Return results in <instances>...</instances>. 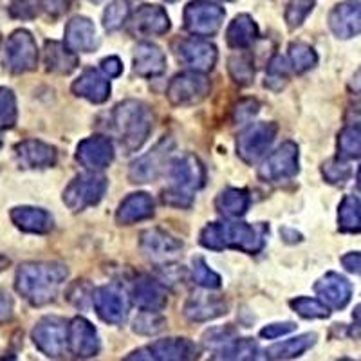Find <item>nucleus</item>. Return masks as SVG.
<instances>
[{
	"instance_id": "f704fd0d",
	"label": "nucleus",
	"mask_w": 361,
	"mask_h": 361,
	"mask_svg": "<svg viewBox=\"0 0 361 361\" xmlns=\"http://www.w3.org/2000/svg\"><path fill=\"white\" fill-rule=\"evenodd\" d=\"M338 154L341 159L361 157V123L345 127L338 137Z\"/></svg>"
},
{
	"instance_id": "8fccbe9b",
	"label": "nucleus",
	"mask_w": 361,
	"mask_h": 361,
	"mask_svg": "<svg viewBox=\"0 0 361 361\" xmlns=\"http://www.w3.org/2000/svg\"><path fill=\"white\" fill-rule=\"evenodd\" d=\"M295 329H296V325L291 324V322H283V324H271V325H266V327L260 331V336L267 338V340H276V338H282V336H286V334L293 333Z\"/></svg>"
},
{
	"instance_id": "5fc2aeb1",
	"label": "nucleus",
	"mask_w": 361,
	"mask_h": 361,
	"mask_svg": "<svg viewBox=\"0 0 361 361\" xmlns=\"http://www.w3.org/2000/svg\"><path fill=\"white\" fill-rule=\"evenodd\" d=\"M67 4H69V0H47V6H49V9H53V11H56V13L66 11Z\"/></svg>"
},
{
	"instance_id": "20e7f679",
	"label": "nucleus",
	"mask_w": 361,
	"mask_h": 361,
	"mask_svg": "<svg viewBox=\"0 0 361 361\" xmlns=\"http://www.w3.org/2000/svg\"><path fill=\"white\" fill-rule=\"evenodd\" d=\"M112 121L127 154L140 150L154 128L152 109L137 99L119 103L112 112Z\"/></svg>"
},
{
	"instance_id": "13d9d810",
	"label": "nucleus",
	"mask_w": 361,
	"mask_h": 361,
	"mask_svg": "<svg viewBox=\"0 0 361 361\" xmlns=\"http://www.w3.org/2000/svg\"><path fill=\"white\" fill-rule=\"evenodd\" d=\"M8 266H9V260L6 259L4 255H0V273H2V271H4Z\"/></svg>"
},
{
	"instance_id": "4c0bfd02",
	"label": "nucleus",
	"mask_w": 361,
	"mask_h": 361,
	"mask_svg": "<svg viewBox=\"0 0 361 361\" xmlns=\"http://www.w3.org/2000/svg\"><path fill=\"white\" fill-rule=\"evenodd\" d=\"M259 345L253 340H231L219 350V357L222 360H255L259 354Z\"/></svg>"
},
{
	"instance_id": "39448f33",
	"label": "nucleus",
	"mask_w": 361,
	"mask_h": 361,
	"mask_svg": "<svg viewBox=\"0 0 361 361\" xmlns=\"http://www.w3.org/2000/svg\"><path fill=\"white\" fill-rule=\"evenodd\" d=\"M107 192V179L96 172L80 173L63 192V202L73 212H82L102 201Z\"/></svg>"
},
{
	"instance_id": "4d7b16f0",
	"label": "nucleus",
	"mask_w": 361,
	"mask_h": 361,
	"mask_svg": "<svg viewBox=\"0 0 361 361\" xmlns=\"http://www.w3.org/2000/svg\"><path fill=\"white\" fill-rule=\"evenodd\" d=\"M350 89H353L354 92H361V69L357 71L356 76H354L353 82H350Z\"/></svg>"
},
{
	"instance_id": "412c9836",
	"label": "nucleus",
	"mask_w": 361,
	"mask_h": 361,
	"mask_svg": "<svg viewBox=\"0 0 361 361\" xmlns=\"http://www.w3.org/2000/svg\"><path fill=\"white\" fill-rule=\"evenodd\" d=\"M73 92L80 98H85L90 103L107 102L111 96V83H109L105 73L98 69H85L73 83Z\"/></svg>"
},
{
	"instance_id": "37998d69",
	"label": "nucleus",
	"mask_w": 361,
	"mask_h": 361,
	"mask_svg": "<svg viewBox=\"0 0 361 361\" xmlns=\"http://www.w3.org/2000/svg\"><path fill=\"white\" fill-rule=\"evenodd\" d=\"M132 329L143 336H154L164 329V318L157 314V311H145L135 318Z\"/></svg>"
},
{
	"instance_id": "de8ad7c7",
	"label": "nucleus",
	"mask_w": 361,
	"mask_h": 361,
	"mask_svg": "<svg viewBox=\"0 0 361 361\" xmlns=\"http://www.w3.org/2000/svg\"><path fill=\"white\" fill-rule=\"evenodd\" d=\"M233 336H235V331L230 327L209 329L208 333H204V343H208L209 347H219V345L230 343Z\"/></svg>"
},
{
	"instance_id": "58836bf2",
	"label": "nucleus",
	"mask_w": 361,
	"mask_h": 361,
	"mask_svg": "<svg viewBox=\"0 0 361 361\" xmlns=\"http://www.w3.org/2000/svg\"><path fill=\"white\" fill-rule=\"evenodd\" d=\"M291 307L302 318H327L331 314V307L325 305L322 300L307 298V296H300V298L291 300Z\"/></svg>"
},
{
	"instance_id": "864d4df0",
	"label": "nucleus",
	"mask_w": 361,
	"mask_h": 361,
	"mask_svg": "<svg viewBox=\"0 0 361 361\" xmlns=\"http://www.w3.org/2000/svg\"><path fill=\"white\" fill-rule=\"evenodd\" d=\"M341 264L347 271L354 273V275H360L361 276V253L360 251H354V253H347L341 259Z\"/></svg>"
},
{
	"instance_id": "c85d7f7f",
	"label": "nucleus",
	"mask_w": 361,
	"mask_h": 361,
	"mask_svg": "<svg viewBox=\"0 0 361 361\" xmlns=\"http://www.w3.org/2000/svg\"><path fill=\"white\" fill-rule=\"evenodd\" d=\"M170 27V22L156 6H143L140 11H135L132 18V31H135L141 37H152V35L166 33Z\"/></svg>"
},
{
	"instance_id": "09e8293b",
	"label": "nucleus",
	"mask_w": 361,
	"mask_h": 361,
	"mask_svg": "<svg viewBox=\"0 0 361 361\" xmlns=\"http://www.w3.org/2000/svg\"><path fill=\"white\" fill-rule=\"evenodd\" d=\"M259 109H260V103L257 102V99L253 98L243 99V102L238 103L237 107H235V119L240 121V123H244V121H247L250 118H253V116L259 112Z\"/></svg>"
},
{
	"instance_id": "f3484780",
	"label": "nucleus",
	"mask_w": 361,
	"mask_h": 361,
	"mask_svg": "<svg viewBox=\"0 0 361 361\" xmlns=\"http://www.w3.org/2000/svg\"><path fill=\"white\" fill-rule=\"evenodd\" d=\"M141 250L150 260L172 262L180 255L183 244L163 230H148L141 233Z\"/></svg>"
},
{
	"instance_id": "a18cd8bd",
	"label": "nucleus",
	"mask_w": 361,
	"mask_h": 361,
	"mask_svg": "<svg viewBox=\"0 0 361 361\" xmlns=\"http://www.w3.org/2000/svg\"><path fill=\"white\" fill-rule=\"evenodd\" d=\"M125 17H127V9H125L123 2H114L107 8L105 15H103V25L109 29V31H114L119 25L125 22Z\"/></svg>"
},
{
	"instance_id": "7ed1b4c3",
	"label": "nucleus",
	"mask_w": 361,
	"mask_h": 361,
	"mask_svg": "<svg viewBox=\"0 0 361 361\" xmlns=\"http://www.w3.org/2000/svg\"><path fill=\"white\" fill-rule=\"evenodd\" d=\"M206 183L204 164L197 156L185 154L170 163V186L161 193V199L169 206L188 208L193 201V193Z\"/></svg>"
},
{
	"instance_id": "6ab92c4d",
	"label": "nucleus",
	"mask_w": 361,
	"mask_h": 361,
	"mask_svg": "<svg viewBox=\"0 0 361 361\" xmlns=\"http://www.w3.org/2000/svg\"><path fill=\"white\" fill-rule=\"evenodd\" d=\"M99 338L90 322L78 316L69 325V349L74 356L92 357L99 353Z\"/></svg>"
},
{
	"instance_id": "a878e982",
	"label": "nucleus",
	"mask_w": 361,
	"mask_h": 361,
	"mask_svg": "<svg viewBox=\"0 0 361 361\" xmlns=\"http://www.w3.org/2000/svg\"><path fill=\"white\" fill-rule=\"evenodd\" d=\"M66 45L74 53H92L98 47L94 25L87 18H73L66 29Z\"/></svg>"
},
{
	"instance_id": "b1692460",
	"label": "nucleus",
	"mask_w": 361,
	"mask_h": 361,
	"mask_svg": "<svg viewBox=\"0 0 361 361\" xmlns=\"http://www.w3.org/2000/svg\"><path fill=\"white\" fill-rule=\"evenodd\" d=\"M11 221L15 222L18 230L37 235L49 233L54 224L49 212L42 208H31V206H20V208L11 209Z\"/></svg>"
},
{
	"instance_id": "2f4dec72",
	"label": "nucleus",
	"mask_w": 361,
	"mask_h": 361,
	"mask_svg": "<svg viewBox=\"0 0 361 361\" xmlns=\"http://www.w3.org/2000/svg\"><path fill=\"white\" fill-rule=\"evenodd\" d=\"M259 37V27L247 15H240L228 29V44L233 49H247Z\"/></svg>"
},
{
	"instance_id": "9d476101",
	"label": "nucleus",
	"mask_w": 361,
	"mask_h": 361,
	"mask_svg": "<svg viewBox=\"0 0 361 361\" xmlns=\"http://www.w3.org/2000/svg\"><path fill=\"white\" fill-rule=\"evenodd\" d=\"M38 63V49L33 37L25 29H18L6 44V67L11 73L22 74L33 71Z\"/></svg>"
},
{
	"instance_id": "4468645a",
	"label": "nucleus",
	"mask_w": 361,
	"mask_h": 361,
	"mask_svg": "<svg viewBox=\"0 0 361 361\" xmlns=\"http://www.w3.org/2000/svg\"><path fill=\"white\" fill-rule=\"evenodd\" d=\"M197 356V347L186 338H166L150 343L145 349L135 350L128 360H163V361H180L192 360Z\"/></svg>"
},
{
	"instance_id": "393cba45",
	"label": "nucleus",
	"mask_w": 361,
	"mask_h": 361,
	"mask_svg": "<svg viewBox=\"0 0 361 361\" xmlns=\"http://www.w3.org/2000/svg\"><path fill=\"white\" fill-rule=\"evenodd\" d=\"M132 300H134V304L140 309H143V311L159 312L161 309L166 305L169 296H166V291H164V288L157 282V280L143 276V279H140L134 283Z\"/></svg>"
},
{
	"instance_id": "0eeeda50",
	"label": "nucleus",
	"mask_w": 361,
	"mask_h": 361,
	"mask_svg": "<svg viewBox=\"0 0 361 361\" xmlns=\"http://www.w3.org/2000/svg\"><path fill=\"white\" fill-rule=\"evenodd\" d=\"M279 134L276 123H253L240 132L237 137V154L246 163H257L267 154L269 147Z\"/></svg>"
},
{
	"instance_id": "473e14b6",
	"label": "nucleus",
	"mask_w": 361,
	"mask_h": 361,
	"mask_svg": "<svg viewBox=\"0 0 361 361\" xmlns=\"http://www.w3.org/2000/svg\"><path fill=\"white\" fill-rule=\"evenodd\" d=\"M316 334H304V336L293 338V340L280 341V343L273 345L266 350L267 357L271 360H291V357H298L309 350L314 345Z\"/></svg>"
},
{
	"instance_id": "2eb2a0df",
	"label": "nucleus",
	"mask_w": 361,
	"mask_h": 361,
	"mask_svg": "<svg viewBox=\"0 0 361 361\" xmlns=\"http://www.w3.org/2000/svg\"><path fill=\"white\" fill-rule=\"evenodd\" d=\"M222 17H224V11L219 6L197 0V2H192L186 8L185 25L192 35H197V37H212L221 27Z\"/></svg>"
},
{
	"instance_id": "ddd939ff",
	"label": "nucleus",
	"mask_w": 361,
	"mask_h": 361,
	"mask_svg": "<svg viewBox=\"0 0 361 361\" xmlns=\"http://www.w3.org/2000/svg\"><path fill=\"white\" fill-rule=\"evenodd\" d=\"M92 304L96 312L103 322L111 325H119L127 320L128 316V298L119 286L109 283L98 288L92 295Z\"/></svg>"
},
{
	"instance_id": "423d86ee",
	"label": "nucleus",
	"mask_w": 361,
	"mask_h": 361,
	"mask_svg": "<svg viewBox=\"0 0 361 361\" xmlns=\"http://www.w3.org/2000/svg\"><path fill=\"white\" fill-rule=\"evenodd\" d=\"M209 92V80L206 78L204 73L197 71H188L173 76L170 82L166 96L170 103L176 107H192L197 105L208 96Z\"/></svg>"
},
{
	"instance_id": "72a5a7b5",
	"label": "nucleus",
	"mask_w": 361,
	"mask_h": 361,
	"mask_svg": "<svg viewBox=\"0 0 361 361\" xmlns=\"http://www.w3.org/2000/svg\"><path fill=\"white\" fill-rule=\"evenodd\" d=\"M338 224L345 233H360L361 231V202L354 195H347L341 201L338 212Z\"/></svg>"
},
{
	"instance_id": "6e6552de",
	"label": "nucleus",
	"mask_w": 361,
	"mask_h": 361,
	"mask_svg": "<svg viewBox=\"0 0 361 361\" xmlns=\"http://www.w3.org/2000/svg\"><path fill=\"white\" fill-rule=\"evenodd\" d=\"M35 345L49 357H60L69 343V325L63 318L58 316H45L35 325L33 333Z\"/></svg>"
},
{
	"instance_id": "6e6d98bb",
	"label": "nucleus",
	"mask_w": 361,
	"mask_h": 361,
	"mask_svg": "<svg viewBox=\"0 0 361 361\" xmlns=\"http://www.w3.org/2000/svg\"><path fill=\"white\" fill-rule=\"evenodd\" d=\"M353 316H354V320H356V325H354V329L350 331V333H353L354 336H361V304L354 309Z\"/></svg>"
},
{
	"instance_id": "aec40b11",
	"label": "nucleus",
	"mask_w": 361,
	"mask_h": 361,
	"mask_svg": "<svg viewBox=\"0 0 361 361\" xmlns=\"http://www.w3.org/2000/svg\"><path fill=\"white\" fill-rule=\"evenodd\" d=\"M314 291L325 305L333 309H343L353 296V286L338 273H327L316 282Z\"/></svg>"
},
{
	"instance_id": "cd10ccee",
	"label": "nucleus",
	"mask_w": 361,
	"mask_h": 361,
	"mask_svg": "<svg viewBox=\"0 0 361 361\" xmlns=\"http://www.w3.org/2000/svg\"><path fill=\"white\" fill-rule=\"evenodd\" d=\"M228 312V305L219 296L195 295L186 302L185 314L192 322H208L215 320L219 316Z\"/></svg>"
},
{
	"instance_id": "f8f14e48",
	"label": "nucleus",
	"mask_w": 361,
	"mask_h": 361,
	"mask_svg": "<svg viewBox=\"0 0 361 361\" xmlns=\"http://www.w3.org/2000/svg\"><path fill=\"white\" fill-rule=\"evenodd\" d=\"M173 54L183 66L197 73H208L217 62V49L214 44L201 38H186L173 44Z\"/></svg>"
},
{
	"instance_id": "ea45409f",
	"label": "nucleus",
	"mask_w": 361,
	"mask_h": 361,
	"mask_svg": "<svg viewBox=\"0 0 361 361\" xmlns=\"http://www.w3.org/2000/svg\"><path fill=\"white\" fill-rule=\"evenodd\" d=\"M192 279L204 289H219L222 283L221 276L206 264L204 259H195L192 262Z\"/></svg>"
},
{
	"instance_id": "a19ab883",
	"label": "nucleus",
	"mask_w": 361,
	"mask_h": 361,
	"mask_svg": "<svg viewBox=\"0 0 361 361\" xmlns=\"http://www.w3.org/2000/svg\"><path fill=\"white\" fill-rule=\"evenodd\" d=\"M17 98L13 90L0 87V128H11L17 123Z\"/></svg>"
},
{
	"instance_id": "a211bd4d",
	"label": "nucleus",
	"mask_w": 361,
	"mask_h": 361,
	"mask_svg": "<svg viewBox=\"0 0 361 361\" xmlns=\"http://www.w3.org/2000/svg\"><path fill=\"white\" fill-rule=\"evenodd\" d=\"M15 156L22 169H51L56 163V148L38 140H25L15 147Z\"/></svg>"
},
{
	"instance_id": "c03bdc74",
	"label": "nucleus",
	"mask_w": 361,
	"mask_h": 361,
	"mask_svg": "<svg viewBox=\"0 0 361 361\" xmlns=\"http://www.w3.org/2000/svg\"><path fill=\"white\" fill-rule=\"evenodd\" d=\"M322 172H324V177L329 180V183H333V185H341L345 180L350 177V166L347 163H343L340 159H329L327 163H324L322 166Z\"/></svg>"
},
{
	"instance_id": "9b49d317",
	"label": "nucleus",
	"mask_w": 361,
	"mask_h": 361,
	"mask_svg": "<svg viewBox=\"0 0 361 361\" xmlns=\"http://www.w3.org/2000/svg\"><path fill=\"white\" fill-rule=\"evenodd\" d=\"M296 173H298V147L293 141H286L275 152H271L259 170V176L267 183L291 179Z\"/></svg>"
},
{
	"instance_id": "4be33fe9",
	"label": "nucleus",
	"mask_w": 361,
	"mask_h": 361,
	"mask_svg": "<svg viewBox=\"0 0 361 361\" xmlns=\"http://www.w3.org/2000/svg\"><path fill=\"white\" fill-rule=\"evenodd\" d=\"M329 25L338 38H350L361 33V2L340 4L329 17Z\"/></svg>"
},
{
	"instance_id": "c9c22d12",
	"label": "nucleus",
	"mask_w": 361,
	"mask_h": 361,
	"mask_svg": "<svg viewBox=\"0 0 361 361\" xmlns=\"http://www.w3.org/2000/svg\"><path fill=\"white\" fill-rule=\"evenodd\" d=\"M318 62V54L309 47L307 44L302 42H295L289 45V66L296 73H305V71L312 69Z\"/></svg>"
},
{
	"instance_id": "dca6fc26",
	"label": "nucleus",
	"mask_w": 361,
	"mask_h": 361,
	"mask_svg": "<svg viewBox=\"0 0 361 361\" xmlns=\"http://www.w3.org/2000/svg\"><path fill=\"white\" fill-rule=\"evenodd\" d=\"M76 161L90 172L107 169L114 161V145L111 140L102 137V135L83 140L76 148Z\"/></svg>"
},
{
	"instance_id": "603ef678",
	"label": "nucleus",
	"mask_w": 361,
	"mask_h": 361,
	"mask_svg": "<svg viewBox=\"0 0 361 361\" xmlns=\"http://www.w3.org/2000/svg\"><path fill=\"white\" fill-rule=\"evenodd\" d=\"M102 71L105 73V76L109 78H118L119 74L123 73V67H121V60L116 56L103 58L102 60Z\"/></svg>"
},
{
	"instance_id": "c756f323",
	"label": "nucleus",
	"mask_w": 361,
	"mask_h": 361,
	"mask_svg": "<svg viewBox=\"0 0 361 361\" xmlns=\"http://www.w3.org/2000/svg\"><path fill=\"white\" fill-rule=\"evenodd\" d=\"M45 69L54 74H71L78 67V56L60 42H47L44 51Z\"/></svg>"
},
{
	"instance_id": "7c9ffc66",
	"label": "nucleus",
	"mask_w": 361,
	"mask_h": 361,
	"mask_svg": "<svg viewBox=\"0 0 361 361\" xmlns=\"http://www.w3.org/2000/svg\"><path fill=\"white\" fill-rule=\"evenodd\" d=\"M250 208V193L243 188H226L219 193L217 209L224 217H243Z\"/></svg>"
},
{
	"instance_id": "1a4fd4ad",
	"label": "nucleus",
	"mask_w": 361,
	"mask_h": 361,
	"mask_svg": "<svg viewBox=\"0 0 361 361\" xmlns=\"http://www.w3.org/2000/svg\"><path fill=\"white\" fill-rule=\"evenodd\" d=\"M173 148H176V143L170 137H164L150 152L135 159L128 170V177L132 179V183L141 185V183H152L154 179H157L159 173L163 172L164 164L169 163Z\"/></svg>"
},
{
	"instance_id": "bb28decb",
	"label": "nucleus",
	"mask_w": 361,
	"mask_h": 361,
	"mask_svg": "<svg viewBox=\"0 0 361 361\" xmlns=\"http://www.w3.org/2000/svg\"><path fill=\"white\" fill-rule=\"evenodd\" d=\"M154 215V199L148 193H132L119 204L116 219L121 226L147 221Z\"/></svg>"
},
{
	"instance_id": "3c124183",
	"label": "nucleus",
	"mask_w": 361,
	"mask_h": 361,
	"mask_svg": "<svg viewBox=\"0 0 361 361\" xmlns=\"http://www.w3.org/2000/svg\"><path fill=\"white\" fill-rule=\"evenodd\" d=\"M13 309H15L13 298L4 289H0V324H6V322L11 320Z\"/></svg>"
},
{
	"instance_id": "052dcab7",
	"label": "nucleus",
	"mask_w": 361,
	"mask_h": 361,
	"mask_svg": "<svg viewBox=\"0 0 361 361\" xmlns=\"http://www.w3.org/2000/svg\"><path fill=\"white\" fill-rule=\"evenodd\" d=\"M0 148H2V140H0Z\"/></svg>"
},
{
	"instance_id": "f257e3e1",
	"label": "nucleus",
	"mask_w": 361,
	"mask_h": 361,
	"mask_svg": "<svg viewBox=\"0 0 361 361\" xmlns=\"http://www.w3.org/2000/svg\"><path fill=\"white\" fill-rule=\"evenodd\" d=\"M69 271L58 262H31L22 264L17 271L18 295L24 296L29 304L45 305L56 298L62 283L67 280Z\"/></svg>"
},
{
	"instance_id": "49530a36",
	"label": "nucleus",
	"mask_w": 361,
	"mask_h": 361,
	"mask_svg": "<svg viewBox=\"0 0 361 361\" xmlns=\"http://www.w3.org/2000/svg\"><path fill=\"white\" fill-rule=\"evenodd\" d=\"M311 6L312 4L309 0H293L288 9V24L291 27H298L309 15V11H311Z\"/></svg>"
},
{
	"instance_id": "e433bc0d",
	"label": "nucleus",
	"mask_w": 361,
	"mask_h": 361,
	"mask_svg": "<svg viewBox=\"0 0 361 361\" xmlns=\"http://www.w3.org/2000/svg\"><path fill=\"white\" fill-rule=\"evenodd\" d=\"M228 69H230L231 78L238 85H251L255 76V67L251 62V56L247 53H237L228 60Z\"/></svg>"
},
{
	"instance_id": "f03ea898",
	"label": "nucleus",
	"mask_w": 361,
	"mask_h": 361,
	"mask_svg": "<svg viewBox=\"0 0 361 361\" xmlns=\"http://www.w3.org/2000/svg\"><path fill=\"white\" fill-rule=\"evenodd\" d=\"M267 226L246 222H212L201 231V246L214 251L238 250L259 253L266 244Z\"/></svg>"
},
{
	"instance_id": "79ce46f5",
	"label": "nucleus",
	"mask_w": 361,
	"mask_h": 361,
	"mask_svg": "<svg viewBox=\"0 0 361 361\" xmlns=\"http://www.w3.org/2000/svg\"><path fill=\"white\" fill-rule=\"evenodd\" d=\"M289 63L283 60L282 56H275L267 63V74H266V87L273 90H280L289 78Z\"/></svg>"
},
{
	"instance_id": "bf43d9fd",
	"label": "nucleus",
	"mask_w": 361,
	"mask_h": 361,
	"mask_svg": "<svg viewBox=\"0 0 361 361\" xmlns=\"http://www.w3.org/2000/svg\"><path fill=\"white\" fill-rule=\"evenodd\" d=\"M357 188L361 190V169H360V172H357Z\"/></svg>"
},
{
	"instance_id": "5701e85b",
	"label": "nucleus",
	"mask_w": 361,
	"mask_h": 361,
	"mask_svg": "<svg viewBox=\"0 0 361 361\" xmlns=\"http://www.w3.org/2000/svg\"><path fill=\"white\" fill-rule=\"evenodd\" d=\"M132 71L143 78H154L164 73V54L157 45L143 42L132 54Z\"/></svg>"
}]
</instances>
